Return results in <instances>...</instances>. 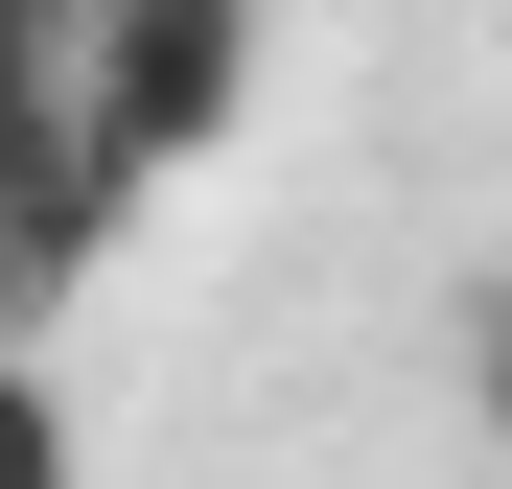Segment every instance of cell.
<instances>
[{
  "instance_id": "3",
  "label": "cell",
  "mask_w": 512,
  "mask_h": 489,
  "mask_svg": "<svg viewBox=\"0 0 512 489\" xmlns=\"http://www.w3.org/2000/svg\"><path fill=\"white\" fill-rule=\"evenodd\" d=\"M0 489H94V466H70V396H47V373H0Z\"/></svg>"
},
{
  "instance_id": "1",
  "label": "cell",
  "mask_w": 512,
  "mask_h": 489,
  "mask_svg": "<svg viewBox=\"0 0 512 489\" xmlns=\"http://www.w3.org/2000/svg\"><path fill=\"white\" fill-rule=\"evenodd\" d=\"M233 117H256V0H94V47H70V140H47V187H24V210H0V303L94 280V257H117V210H140V187H187Z\"/></svg>"
},
{
  "instance_id": "4",
  "label": "cell",
  "mask_w": 512,
  "mask_h": 489,
  "mask_svg": "<svg viewBox=\"0 0 512 489\" xmlns=\"http://www.w3.org/2000/svg\"><path fill=\"white\" fill-rule=\"evenodd\" d=\"M466 420L512 443V280H466Z\"/></svg>"
},
{
  "instance_id": "2",
  "label": "cell",
  "mask_w": 512,
  "mask_h": 489,
  "mask_svg": "<svg viewBox=\"0 0 512 489\" xmlns=\"http://www.w3.org/2000/svg\"><path fill=\"white\" fill-rule=\"evenodd\" d=\"M70 47H94V0H0V210H24L47 140H70Z\"/></svg>"
}]
</instances>
